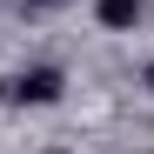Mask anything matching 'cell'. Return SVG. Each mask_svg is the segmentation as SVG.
<instances>
[{
	"label": "cell",
	"instance_id": "6da1fadb",
	"mask_svg": "<svg viewBox=\"0 0 154 154\" xmlns=\"http://www.w3.org/2000/svg\"><path fill=\"white\" fill-rule=\"evenodd\" d=\"M67 94V74L54 60H34V67H20L0 81V107H54V100Z\"/></svg>",
	"mask_w": 154,
	"mask_h": 154
},
{
	"label": "cell",
	"instance_id": "7a4b0ae2",
	"mask_svg": "<svg viewBox=\"0 0 154 154\" xmlns=\"http://www.w3.org/2000/svg\"><path fill=\"white\" fill-rule=\"evenodd\" d=\"M141 20H147L141 0H94V27H100V34H134Z\"/></svg>",
	"mask_w": 154,
	"mask_h": 154
},
{
	"label": "cell",
	"instance_id": "3957f363",
	"mask_svg": "<svg viewBox=\"0 0 154 154\" xmlns=\"http://www.w3.org/2000/svg\"><path fill=\"white\" fill-rule=\"evenodd\" d=\"M141 87H147V94H154V60H141Z\"/></svg>",
	"mask_w": 154,
	"mask_h": 154
},
{
	"label": "cell",
	"instance_id": "277c9868",
	"mask_svg": "<svg viewBox=\"0 0 154 154\" xmlns=\"http://www.w3.org/2000/svg\"><path fill=\"white\" fill-rule=\"evenodd\" d=\"M47 154H67V147H47Z\"/></svg>",
	"mask_w": 154,
	"mask_h": 154
}]
</instances>
